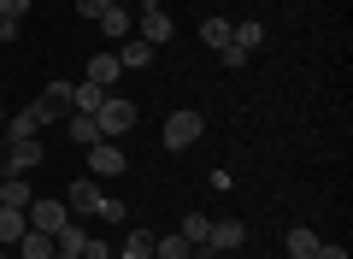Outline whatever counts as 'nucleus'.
<instances>
[{"mask_svg": "<svg viewBox=\"0 0 353 259\" xmlns=\"http://www.w3.org/2000/svg\"><path fill=\"white\" fill-rule=\"evenodd\" d=\"M206 136V118L194 106H183V112H171V118H165V130H159V142L171 153H183V148H194V142Z\"/></svg>", "mask_w": 353, "mask_h": 259, "instance_id": "nucleus-1", "label": "nucleus"}, {"mask_svg": "<svg viewBox=\"0 0 353 259\" xmlns=\"http://www.w3.org/2000/svg\"><path fill=\"white\" fill-rule=\"evenodd\" d=\"M94 124H101V136H106V142H118L124 130H136V100H118V95H106V106L94 112Z\"/></svg>", "mask_w": 353, "mask_h": 259, "instance_id": "nucleus-2", "label": "nucleus"}, {"mask_svg": "<svg viewBox=\"0 0 353 259\" xmlns=\"http://www.w3.org/2000/svg\"><path fill=\"white\" fill-rule=\"evenodd\" d=\"M236 247H248V224H241V218H212V236H206L201 259H212V253H236Z\"/></svg>", "mask_w": 353, "mask_h": 259, "instance_id": "nucleus-3", "label": "nucleus"}, {"mask_svg": "<svg viewBox=\"0 0 353 259\" xmlns=\"http://www.w3.org/2000/svg\"><path fill=\"white\" fill-rule=\"evenodd\" d=\"M24 218H30V230L59 236L65 224H71V207H65V200H30V207H24Z\"/></svg>", "mask_w": 353, "mask_h": 259, "instance_id": "nucleus-4", "label": "nucleus"}, {"mask_svg": "<svg viewBox=\"0 0 353 259\" xmlns=\"http://www.w3.org/2000/svg\"><path fill=\"white\" fill-rule=\"evenodd\" d=\"M176 36V24H171V12H165L159 0H148V6H141V41H148V48H165V41Z\"/></svg>", "mask_w": 353, "mask_h": 259, "instance_id": "nucleus-5", "label": "nucleus"}, {"mask_svg": "<svg viewBox=\"0 0 353 259\" xmlns=\"http://www.w3.org/2000/svg\"><path fill=\"white\" fill-rule=\"evenodd\" d=\"M88 171H94V177H124L130 160H124L118 142H94V148H88Z\"/></svg>", "mask_w": 353, "mask_h": 259, "instance_id": "nucleus-6", "label": "nucleus"}, {"mask_svg": "<svg viewBox=\"0 0 353 259\" xmlns=\"http://www.w3.org/2000/svg\"><path fill=\"white\" fill-rule=\"evenodd\" d=\"M41 160H48V148H41V136H24V142H6V171H36Z\"/></svg>", "mask_w": 353, "mask_h": 259, "instance_id": "nucleus-7", "label": "nucleus"}, {"mask_svg": "<svg viewBox=\"0 0 353 259\" xmlns=\"http://www.w3.org/2000/svg\"><path fill=\"white\" fill-rule=\"evenodd\" d=\"M65 207H71V218H94V207H101V189H94V177H77V183L65 189Z\"/></svg>", "mask_w": 353, "mask_h": 259, "instance_id": "nucleus-8", "label": "nucleus"}, {"mask_svg": "<svg viewBox=\"0 0 353 259\" xmlns=\"http://www.w3.org/2000/svg\"><path fill=\"white\" fill-rule=\"evenodd\" d=\"M59 124H65V136H71L77 148H94V142H106V136H101V124H94V112H65Z\"/></svg>", "mask_w": 353, "mask_h": 259, "instance_id": "nucleus-9", "label": "nucleus"}, {"mask_svg": "<svg viewBox=\"0 0 353 259\" xmlns=\"http://www.w3.org/2000/svg\"><path fill=\"white\" fill-rule=\"evenodd\" d=\"M30 177L24 171H0V207H30Z\"/></svg>", "mask_w": 353, "mask_h": 259, "instance_id": "nucleus-10", "label": "nucleus"}, {"mask_svg": "<svg viewBox=\"0 0 353 259\" xmlns=\"http://www.w3.org/2000/svg\"><path fill=\"white\" fill-rule=\"evenodd\" d=\"M24 230H30L24 207H0V247H18V242H24Z\"/></svg>", "mask_w": 353, "mask_h": 259, "instance_id": "nucleus-11", "label": "nucleus"}, {"mask_svg": "<svg viewBox=\"0 0 353 259\" xmlns=\"http://www.w3.org/2000/svg\"><path fill=\"white\" fill-rule=\"evenodd\" d=\"M118 65H124V71H148L153 65V48L141 36H124V48H118Z\"/></svg>", "mask_w": 353, "mask_h": 259, "instance_id": "nucleus-12", "label": "nucleus"}, {"mask_svg": "<svg viewBox=\"0 0 353 259\" xmlns=\"http://www.w3.org/2000/svg\"><path fill=\"white\" fill-rule=\"evenodd\" d=\"M130 30H136V18H130V6H118V0H112V6L101 12V36H118V41H124Z\"/></svg>", "mask_w": 353, "mask_h": 259, "instance_id": "nucleus-13", "label": "nucleus"}, {"mask_svg": "<svg viewBox=\"0 0 353 259\" xmlns=\"http://www.w3.org/2000/svg\"><path fill=\"white\" fill-rule=\"evenodd\" d=\"M101 106H106L101 83H71V112H101Z\"/></svg>", "mask_w": 353, "mask_h": 259, "instance_id": "nucleus-14", "label": "nucleus"}, {"mask_svg": "<svg viewBox=\"0 0 353 259\" xmlns=\"http://www.w3.org/2000/svg\"><path fill=\"white\" fill-rule=\"evenodd\" d=\"M18 259H53V236L48 230H24V242L12 247Z\"/></svg>", "mask_w": 353, "mask_h": 259, "instance_id": "nucleus-15", "label": "nucleus"}, {"mask_svg": "<svg viewBox=\"0 0 353 259\" xmlns=\"http://www.w3.org/2000/svg\"><path fill=\"white\" fill-rule=\"evenodd\" d=\"M176 236H183V242H189L194 253H201V247H206V236H212V218H206V212H189V218H183V230H176Z\"/></svg>", "mask_w": 353, "mask_h": 259, "instance_id": "nucleus-16", "label": "nucleus"}, {"mask_svg": "<svg viewBox=\"0 0 353 259\" xmlns=\"http://www.w3.org/2000/svg\"><path fill=\"white\" fill-rule=\"evenodd\" d=\"M230 41H236L241 53H259V48H265V24H259V18H248V24L230 30Z\"/></svg>", "mask_w": 353, "mask_h": 259, "instance_id": "nucleus-17", "label": "nucleus"}, {"mask_svg": "<svg viewBox=\"0 0 353 259\" xmlns=\"http://www.w3.org/2000/svg\"><path fill=\"white\" fill-rule=\"evenodd\" d=\"M153 242H159L153 230H130L124 247H118V259H153Z\"/></svg>", "mask_w": 353, "mask_h": 259, "instance_id": "nucleus-18", "label": "nucleus"}, {"mask_svg": "<svg viewBox=\"0 0 353 259\" xmlns=\"http://www.w3.org/2000/svg\"><path fill=\"white\" fill-rule=\"evenodd\" d=\"M318 253V230L312 224H294L289 230V259H312Z\"/></svg>", "mask_w": 353, "mask_h": 259, "instance_id": "nucleus-19", "label": "nucleus"}, {"mask_svg": "<svg viewBox=\"0 0 353 259\" xmlns=\"http://www.w3.org/2000/svg\"><path fill=\"white\" fill-rule=\"evenodd\" d=\"M118 71H124V65H118V53H94V59H88V83H118Z\"/></svg>", "mask_w": 353, "mask_h": 259, "instance_id": "nucleus-20", "label": "nucleus"}, {"mask_svg": "<svg viewBox=\"0 0 353 259\" xmlns=\"http://www.w3.org/2000/svg\"><path fill=\"white\" fill-rule=\"evenodd\" d=\"M230 30H236L230 18H206V24H201V41H206L212 53H224V48H230Z\"/></svg>", "mask_w": 353, "mask_h": 259, "instance_id": "nucleus-21", "label": "nucleus"}, {"mask_svg": "<svg viewBox=\"0 0 353 259\" xmlns=\"http://www.w3.org/2000/svg\"><path fill=\"white\" fill-rule=\"evenodd\" d=\"M153 259H194V247L183 242V236H159V242H153Z\"/></svg>", "mask_w": 353, "mask_h": 259, "instance_id": "nucleus-22", "label": "nucleus"}, {"mask_svg": "<svg viewBox=\"0 0 353 259\" xmlns=\"http://www.w3.org/2000/svg\"><path fill=\"white\" fill-rule=\"evenodd\" d=\"M94 218H101V224H124V218H130V207H124V200H112V195H101Z\"/></svg>", "mask_w": 353, "mask_h": 259, "instance_id": "nucleus-23", "label": "nucleus"}, {"mask_svg": "<svg viewBox=\"0 0 353 259\" xmlns=\"http://www.w3.org/2000/svg\"><path fill=\"white\" fill-rule=\"evenodd\" d=\"M30 6H36V0H0V12L12 18V24H24V18H30Z\"/></svg>", "mask_w": 353, "mask_h": 259, "instance_id": "nucleus-24", "label": "nucleus"}, {"mask_svg": "<svg viewBox=\"0 0 353 259\" xmlns=\"http://www.w3.org/2000/svg\"><path fill=\"white\" fill-rule=\"evenodd\" d=\"M218 65H224V71H241V65H248V53H241V48H236V41H230V48H224V53H218Z\"/></svg>", "mask_w": 353, "mask_h": 259, "instance_id": "nucleus-25", "label": "nucleus"}, {"mask_svg": "<svg viewBox=\"0 0 353 259\" xmlns=\"http://www.w3.org/2000/svg\"><path fill=\"white\" fill-rule=\"evenodd\" d=\"M106 6H112V0H77V18H94V24H101Z\"/></svg>", "mask_w": 353, "mask_h": 259, "instance_id": "nucleus-26", "label": "nucleus"}, {"mask_svg": "<svg viewBox=\"0 0 353 259\" xmlns=\"http://www.w3.org/2000/svg\"><path fill=\"white\" fill-rule=\"evenodd\" d=\"M83 259H118V253H112L106 242H94V236H88V242H83Z\"/></svg>", "mask_w": 353, "mask_h": 259, "instance_id": "nucleus-27", "label": "nucleus"}, {"mask_svg": "<svg viewBox=\"0 0 353 259\" xmlns=\"http://www.w3.org/2000/svg\"><path fill=\"white\" fill-rule=\"evenodd\" d=\"M312 259H347V247H336V242H318V253Z\"/></svg>", "mask_w": 353, "mask_h": 259, "instance_id": "nucleus-28", "label": "nucleus"}, {"mask_svg": "<svg viewBox=\"0 0 353 259\" xmlns=\"http://www.w3.org/2000/svg\"><path fill=\"white\" fill-rule=\"evenodd\" d=\"M12 36H18V24H12L6 12H0V41H12Z\"/></svg>", "mask_w": 353, "mask_h": 259, "instance_id": "nucleus-29", "label": "nucleus"}, {"mask_svg": "<svg viewBox=\"0 0 353 259\" xmlns=\"http://www.w3.org/2000/svg\"><path fill=\"white\" fill-rule=\"evenodd\" d=\"M0 124H6V112H0Z\"/></svg>", "mask_w": 353, "mask_h": 259, "instance_id": "nucleus-30", "label": "nucleus"}]
</instances>
